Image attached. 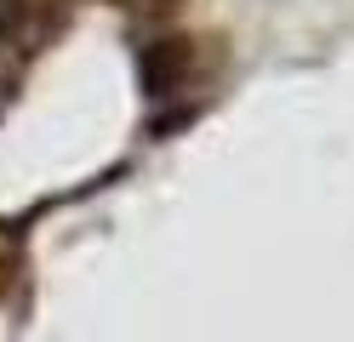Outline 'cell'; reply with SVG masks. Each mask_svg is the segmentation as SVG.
<instances>
[{
	"mask_svg": "<svg viewBox=\"0 0 354 342\" xmlns=\"http://www.w3.org/2000/svg\"><path fill=\"white\" fill-rule=\"evenodd\" d=\"M80 0H0V108H12L29 68L69 35Z\"/></svg>",
	"mask_w": 354,
	"mask_h": 342,
	"instance_id": "obj_1",
	"label": "cell"
}]
</instances>
